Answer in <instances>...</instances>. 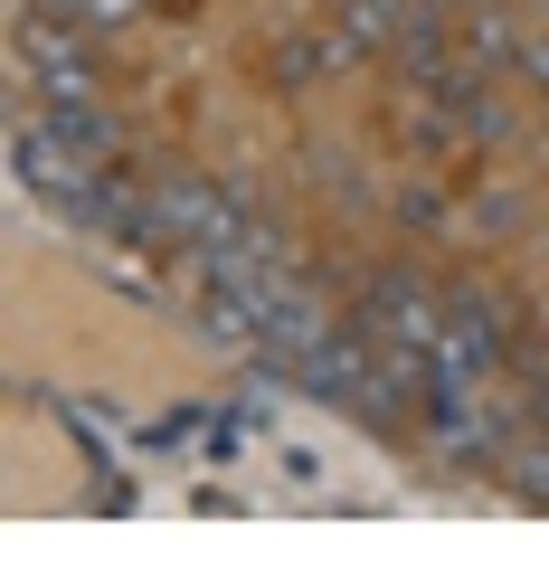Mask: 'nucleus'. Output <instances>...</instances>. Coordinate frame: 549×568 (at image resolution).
I'll list each match as a JSON object with an SVG mask.
<instances>
[{
    "instance_id": "nucleus-5",
    "label": "nucleus",
    "mask_w": 549,
    "mask_h": 568,
    "mask_svg": "<svg viewBox=\"0 0 549 568\" xmlns=\"http://www.w3.org/2000/svg\"><path fill=\"white\" fill-rule=\"evenodd\" d=\"M48 123L77 142L85 162H114V152H123V123H114V104H95V85H77V95H48Z\"/></svg>"
},
{
    "instance_id": "nucleus-1",
    "label": "nucleus",
    "mask_w": 549,
    "mask_h": 568,
    "mask_svg": "<svg viewBox=\"0 0 549 568\" xmlns=\"http://www.w3.org/2000/svg\"><path fill=\"white\" fill-rule=\"evenodd\" d=\"M350 323H360L388 361H436V342H446V304H436V284L407 275V265L369 275V294H360V313H350Z\"/></svg>"
},
{
    "instance_id": "nucleus-10",
    "label": "nucleus",
    "mask_w": 549,
    "mask_h": 568,
    "mask_svg": "<svg viewBox=\"0 0 549 568\" xmlns=\"http://www.w3.org/2000/svg\"><path fill=\"white\" fill-rule=\"evenodd\" d=\"M436 10H474V0H436Z\"/></svg>"
},
{
    "instance_id": "nucleus-7",
    "label": "nucleus",
    "mask_w": 549,
    "mask_h": 568,
    "mask_svg": "<svg viewBox=\"0 0 549 568\" xmlns=\"http://www.w3.org/2000/svg\"><path fill=\"white\" fill-rule=\"evenodd\" d=\"M511 48H521V39H511V20H502V10H484V0H474V20H465V58H484V67H502Z\"/></svg>"
},
{
    "instance_id": "nucleus-9",
    "label": "nucleus",
    "mask_w": 549,
    "mask_h": 568,
    "mask_svg": "<svg viewBox=\"0 0 549 568\" xmlns=\"http://www.w3.org/2000/svg\"><path fill=\"white\" fill-rule=\"evenodd\" d=\"M521 67H530L540 85H549V39H530V48H521Z\"/></svg>"
},
{
    "instance_id": "nucleus-2",
    "label": "nucleus",
    "mask_w": 549,
    "mask_h": 568,
    "mask_svg": "<svg viewBox=\"0 0 549 568\" xmlns=\"http://www.w3.org/2000/svg\"><path fill=\"white\" fill-rule=\"evenodd\" d=\"M492 361H502V304L474 294V284H455L446 294V342H436V379H484Z\"/></svg>"
},
{
    "instance_id": "nucleus-3",
    "label": "nucleus",
    "mask_w": 549,
    "mask_h": 568,
    "mask_svg": "<svg viewBox=\"0 0 549 568\" xmlns=\"http://www.w3.org/2000/svg\"><path fill=\"white\" fill-rule=\"evenodd\" d=\"M10 171H20V181L39 190L48 209H67V200H77V190L95 181L104 162H85V152L58 133V123H20V133H10Z\"/></svg>"
},
{
    "instance_id": "nucleus-4",
    "label": "nucleus",
    "mask_w": 549,
    "mask_h": 568,
    "mask_svg": "<svg viewBox=\"0 0 549 568\" xmlns=\"http://www.w3.org/2000/svg\"><path fill=\"white\" fill-rule=\"evenodd\" d=\"M20 77H29V95H77L85 85V48L58 29V10H29L20 20Z\"/></svg>"
},
{
    "instance_id": "nucleus-8",
    "label": "nucleus",
    "mask_w": 549,
    "mask_h": 568,
    "mask_svg": "<svg viewBox=\"0 0 549 568\" xmlns=\"http://www.w3.org/2000/svg\"><path fill=\"white\" fill-rule=\"evenodd\" d=\"M29 10H58V20H77V29H123L133 20V0H29Z\"/></svg>"
},
{
    "instance_id": "nucleus-6",
    "label": "nucleus",
    "mask_w": 549,
    "mask_h": 568,
    "mask_svg": "<svg viewBox=\"0 0 549 568\" xmlns=\"http://www.w3.org/2000/svg\"><path fill=\"white\" fill-rule=\"evenodd\" d=\"M407 10H417V0H350L342 10V29H332V67L342 58H369V48H398V29H407Z\"/></svg>"
}]
</instances>
